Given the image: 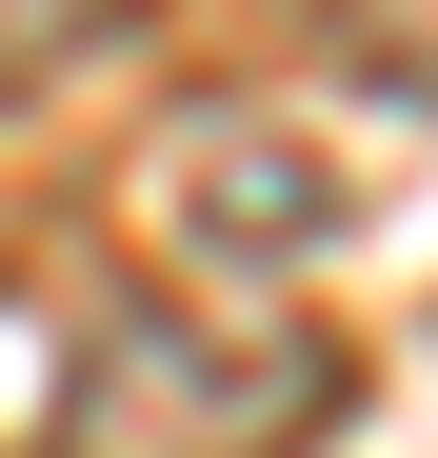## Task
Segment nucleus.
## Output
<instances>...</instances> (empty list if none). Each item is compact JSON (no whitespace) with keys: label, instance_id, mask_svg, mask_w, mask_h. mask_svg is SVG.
I'll return each instance as SVG.
<instances>
[{"label":"nucleus","instance_id":"1","mask_svg":"<svg viewBox=\"0 0 438 458\" xmlns=\"http://www.w3.org/2000/svg\"><path fill=\"white\" fill-rule=\"evenodd\" d=\"M358 399V359L299 299H199V279H120L80 359L40 399V458H319Z\"/></svg>","mask_w":438,"mask_h":458},{"label":"nucleus","instance_id":"2","mask_svg":"<svg viewBox=\"0 0 438 458\" xmlns=\"http://www.w3.org/2000/svg\"><path fill=\"white\" fill-rule=\"evenodd\" d=\"M100 40H139V0H0V120H21L40 81H80Z\"/></svg>","mask_w":438,"mask_h":458},{"label":"nucleus","instance_id":"3","mask_svg":"<svg viewBox=\"0 0 438 458\" xmlns=\"http://www.w3.org/2000/svg\"><path fill=\"white\" fill-rule=\"evenodd\" d=\"M339 21L379 40V81H418V100H438V0H339Z\"/></svg>","mask_w":438,"mask_h":458}]
</instances>
